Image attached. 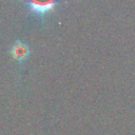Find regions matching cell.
I'll return each mask as SVG.
<instances>
[{
  "instance_id": "6da1fadb",
  "label": "cell",
  "mask_w": 135,
  "mask_h": 135,
  "mask_svg": "<svg viewBox=\"0 0 135 135\" xmlns=\"http://www.w3.org/2000/svg\"><path fill=\"white\" fill-rule=\"evenodd\" d=\"M25 2L32 12L40 16L52 12L58 4V0H25Z\"/></svg>"
},
{
  "instance_id": "7a4b0ae2",
  "label": "cell",
  "mask_w": 135,
  "mask_h": 135,
  "mask_svg": "<svg viewBox=\"0 0 135 135\" xmlns=\"http://www.w3.org/2000/svg\"><path fill=\"white\" fill-rule=\"evenodd\" d=\"M28 52L27 45L21 41H17L12 47V56L18 61L24 60L28 56Z\"/></svg>"
}]
</instances>
